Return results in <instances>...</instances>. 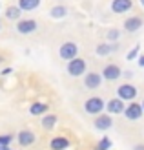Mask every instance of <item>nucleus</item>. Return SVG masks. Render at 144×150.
Returning a JSON list of instances; mask_svg holds the SVG:
<instances>
[{"label":"nucleus","mask_w":144,"mask_h":150,"mask_svg":"<svg viewBox=\"0 0 144 150\" xmlns=\"http://www.w3.org/2000/svg\"><path fill=\"white\" fill-rule=\"evenodd\" d=\"M17 31L20 35H29V33L37 31V20H33V18H20L17 22Z\"/></svg>","instance_id":"6"},{"label":"nucleus","mask_w":144,"mask_h":150,"mask_svg":"<svg viewBox=\"0 0 144 150\" xmlns=\"http://www.w3.org/2000/svg\"><path fill=\"white\" fill-rule=\"evenodd\" d=\"M110 148H111V141H110V137H102V139L97 143V146H95V150H110Z\"/></svg>","instance_id":"21"},{"label":"nucleus","mask_w":144,"mask_h":150,"mask_svg":"<svg viewBox=\"0 0 144 150\" xmlns=\"http://www.w3.org/2000/svg\"><path fill=\"white\" fill-rule=\"evenodd\" d=\"M18 143L22 145V146H29V145H33L35 143V134L33 132H29V130H22V132H18Z\"/></svg>","instance_id":"13"},{"label":"nucleus","mask_w":144,"mask_h":150,"mask_svg":"<svg viewBox=\"0 0 144 150\" xmlns=\"http://www.w3.org/2000/svg\"><path fill=\"white\" fill-rule=\"evenodd\" d=\"M104 101L100 99V97H89V99L84 103V110L88 112V114H91V115H98L100 112L104 110Z\"/></svg>","instance_id":"2"},{"label":"nucleus","mask_w":144,"mask_h":150,"mask_svg":"<svg viewBox=\"0 0 144 150\" xmlns=\"http://www.w3.org/2000/svg\"><path fill=\"white\" fill-rule=\"evenodd\" d=\"M102 77L106 81H117L119 77H122V70H120L117 64H108V66H104V70H102Z\"/></svg>","instance_id":"7"},{"label":"nucleus","mask_w":144,"mask_h":150,"mask_svg":"<svg viewBox=\"0 0 144 150\" xmlns=\"http://www.w3.org/2000/svg\"><path fill=\"white\" fill-rule=\"evenodd\" d=\"M0 150H9V146H0Z\"/></svg>","instance_id":"27"},{"label":"nucleus","mask_w":144,"mask_h":150,"mask_svg":"<svg viewBox=\"0 0 144 150\" xmlns=\"http://www.w3.org/2000/svg\"><path fill=\"white\" fill-rule=\"evenodd\" d=\"M20 15H22V9L18 6H9L6 9V18L7 20H20Z\"/></svg>","instance_id":"17"},{"label":"nucleus","mask_w":144,"mask_h":150,"mask_svg":"<svg viewBox=\"0 0 144 150\" xmlns=\"http://www.w3.org/2000/svg\"><path fill=\"white\" fill-rule=\"evenodd\" d=\"M140 104H142V110H144V101H142V103H140Z\"/></svg>","instance_id":"28"},{"label":"nucleus","mask_w":144,"mask_h":150,"mask_svg":"<svg viewBox=\"0 0 144 150\" xmlns=\"http://www.w3.org/2000/svg\"><path fill=\"white\" fill-rule=\"evenodd\" d=\"M48 112V104L46 103H33L31 106H29V114L31 115H42Z\"/></svg>","instance_id":"18"},{"label":"nucleus","mask_w":144,"mask_h":150,"mask_svg":"<svg viewBox=\"0 0 144 150\" xmlns=\"http://www.w3.org/2000/svg\"><path fill=\"white\" fill-rule=\"evenodd\" d=\"M117 97L122 101H133L137 97V88L133 84H120L117 88Z\"/></svg>","instance_id":"5"},{"label":"nucleus","mask_w":144,"mask_h":150,"mask_svg":"<svg viewBox=\"0 0 144 150\" xmlns=\"http://www.w3.org/2000/svg\"><path fill=\"white\" fill-rule=\"evenodd\" d=\"M13 141L11 134H6V136H0V146H9V143Z\"/></svg>","instance_id":"23"},{"label":"nucleus","mask_w":144,"mask_h":150,"mask_svg":"<svg viewBox=\"0 0 144 150\" xmlns=\"http://www.w3.org/2000/svg\"><path fill=\"white\" fill-rule=\"evenodd\" d=\"M55 125H57V115H53V114H49V115H46V117L42 119V126L46 130H51Z\"/></svg>","instance_id":"20"},{"label":"nucleus","mask_w":144,"mask_h":150,"mask_svg":"<svg viewBox=\"0 0 144 150\" xmlns=\"http://www.w3.org/2000/svg\"><path fill=\"white\" fill-rule=\"evenodd\" d=\"M139 50H140V46H135L133 50H130V51H128V55H126V61H133V59H137V55H139Z\"/></svg>","instance_id":"22"},{"label":"nucleus","mask_w":144,"mask_h":150,"mask_svg":"<svg viewBox=\"0 0 144 150\" xmlns=\"http://www.w3.org/2000/svg\"><path fill=\"white\" fill-rule=\"evenodd\" d=\"M58 53H60V57H62L64 61H73V59L77 57V53H79V46L75 42H64L62 46H60Z\"/></svg>","instance_id":"4"},{"label":"nucleus","mask_w":144,"mask_h":150,"mask_svg":"<svg viewBox=\"0 0 144 150\" xmlns=\"http://www.w3.org/2000/svg\"><path fill=\"white\" fill-rule=\"evenodd\" d=\"M140 28H142V18L140 17H130V18L124 20V29H126V31H130V33L139 31Z\"/></svg>","instance_id":"12"},{"label":"nucleus","mask_w":144,"mask_h":150,"mask_svg":"<svg viewBox=\"0 0 144 150\" xmlns=\"http://www.w3.org/2000/svg\"><path fill=\"white\" fill-rule=\"evenodd\" d=\"M144 110H142V104L139 103H131V104H126V110H124V115L128 121H139V119L142 117Z\"/></svg>","instance_id":"3"},{"label":"nucleus","mask_w":144,"mask_h":150,"mask_svg":"<svg viewBox=\"0 0 144 150\" xmlns=\"http://www.w3.org/2000/svg\"><path fill=\"white\" fill-rule=\"evenodd\" d=\"M51 150H66L67 146H70V141H67L66 137H53L51 139V143H49Z\"/></svg>","instance_id":"14"},{"label":"nucleus","mask_w":144,"mask_h":150,"mask_svg":"<svg viewBox=\"0 0 144 150\" xmlns=\"http://www.w3.org/2000/svg\"><path fill=\"white\" fill-rule=\"evenodd\" d=\"M17 6L22 11H33V9H37V7L40 6V0H18Z\"/></svg>","instance_id":"15"},{"label":"nucleus","mask_w":144,"mask_h":150,"mask_svg":"<svg viewBox=\"0 0 144 150\" xmlns=\"http://www.w3.org/2000/svg\"><path fill=\"white\" fill-rule=\"evenodd\" d=\"M106 110L110 112V114H124L126 110V104L122 99H119V97H115V99H111L106 103Z\"/></svg>","instance_id":"8"},{"label":"nucleus","mask_w":144,"mask_h":150,"mask_svg":"<svg viewBox=\"0 0 144 150\" xmlns=\"http://www.w3.org/2000/svg\"><path fill=\"white\" fill-rule=\"evenodd\" d=\"M49 15L53 18H64L67 15V9H66V6H55V7H51Z\"/></svg>","instance_id":"19"},{"label":"nucleus","mask_w":144,"mask_h":150,"mask_svg":"<svg viewBox=\"0 0 144 150\" xmlns=\"http://www.w3.org/2000/svg\"><path fill=\"white\" fill-rule=\"evenodd\" d=\"M133 2L131 0H113L111 2V11L113 13H126L131 9Z\"/></svg>","instance_id":"11"},{"label":"nucleus","mask_w":144,"mask_h":150,"mask_svg":"<svg viewBox=\"0 0 144 150\" xmlns=\"http://www.w3.org/2000/svg\"><path fill=\"white\" fill-rule=\"evenodd\" d=\"M67 73L71 77H80V75L86 73V61L80 57H75L73 61L67 62Z\"/></svg>","instance_id":"1"},{"label":"nucleus","mask_w":144,"mask_h":150,"mask_svg":"<svg viewBox=\"0 0 144 150\" xmlns=\"http://www.w3.org/2000/svg\"><path fill=\"white\" fill-rule=\"evenodd\" d=\"M139 66H142V68H144V55L139 57Z\"/></svg>","instance_id":"25"},{"label":"nucleus","mask_w":144,"mask_h":150,"mask_svg":"<svg viewBox=\"0 0 144 150\" xmlns=\"http://www.w3.org/2000/svg\"><path fill=\"white\" fill-rule=\"evenodd\" d=\"M110 39L113 40V39H119V33L115 31V29H111V33H110Z\"/></svg>","instance_id":"24"},{"label":"nucleus","mask_w":144,"mask_h":150,"mask_svg":"<svg viewBox=\"0 0 144 150\" xmlns=\"http://www.w3.org/2000/svg\"><path fill=\"white\" fill-rule=\"evenodd\" d=\"M142 6H144V0H142Z\"/></svg>","instance_id":"29"},{"label":"nucleus","mask_w":144,"mask_h":150,"mask_svg":"<svg viewBox=\"0 0 144 150\" xmlns=\"http://www.w3.org/2000/svg\"><path fill=\"white\" fill-rule=\"evenodd\" d=\"M93 125H95V128H97V130H108V128H111L113 119H111V115H110V114H104V115L98 114V115L95 117Z\"/></svg>","instance_id":"9"},{"label":"nucleus","mask_w":144,"mask_h":150,"mask_svg":"<svg viewBox=\"0 0 144 150\" xmlns=\"http://www.w3.org/2000/svg\"><path fill=\"white\" fill-rule=\"evenodd\" d=\"M100 82H102V75H98V73H95V71L88 73L86 77H84V86L89 88V90L98 88V86H100Z\"/></svg>","instance_id":"10"},{"label":"nucleus","mask_w":144,"mask_h":150,"mask_svg":"<svg viewBox=\"0 0 144 150\" xmlns=\"http://www.w3.org/2000/svg\"><path fill=\"white\" fill-rule=\"evenodd\" d=\"M133 150H144V145H137V146H135Z\"/></svg>","instance_id":"26"},{"label":"nucleus","mask_w":144,"mask_h":150,"mask_svg":"<svg viewBox=\"0 0 144 150\" xmlns=\"http://www.w3.org/2000/svg\"><path fill=\"white\" fill-rule=\"evenodd\" d=\"M117 48H119V44H98L97 46V55L106 57V55H110L111 51H115Z\"/></svg>","instance_id":"16"}]
</instances>
